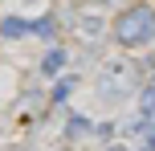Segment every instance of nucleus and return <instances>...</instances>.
Listing matches in <instances>:
<instances>
[{"label":"nucleus","mask_w":155,"mask_h":151,"mask_svg":"<svg viewBox=\"0 0 155 151\" xmlns=\"http://www.w3.org/2000/svg\"><path fill=\"white\" fill-rule=\"evenodd\" d=\"M110 33H114V41L127 45V49L147 45V41L155 37V8H151V4H131V8H123V12L114 16V25H110Z\"/></svg>","instance_id":"1"},{"label":"nucleus","mask_w":155,"mask_h":151,"mask_svg":"<svg viewBox=\"0 0 155 151\" xmlns=\"http://www.w3.org/2000/svg\"><path fill=\"white\" fill-rule=\"evenodd\" d=\"M29 33H33V21H25V16L8 12L4 21H0V37H4V41H21V37H29Z\"/></svg>","instance_id":"2"},{"label":"nucleus","mask_w":155,"mask_h":151,"mask_svg":"<svg viewBox=\"0 0 155 151\" xmlns=\"http://www.w3.org/2000/svg\"><path fill=\"white\" fill-rule=\"evenodd\" d=\"M65 61H70V53H65L61 45H53L45 57H41V74H45V78H53V74H61V70H65Z\"/></svg>","instance_id":"3"},{"label":"nucleus","mask_w":155,"mask_h":151,"mask_svg":"<svg viewBox=\"0 0 155 151\" xmlns=\"http://www.w3.org/2000/svg\"><path fill=\"white\" fill-rule=\"evenodd\" d=\"M74 29L82 33V37H90V41H94V37H102V33H106V25H102V16H98V12H82Z\"/></svg>","instance_id":"4"},{"label":"nucleus","mask_w":155,"mask_h":151,"mask_svg":"<svg viewBox=\"0 0 155 151\" xmlns=\"http://www.w3.org/2000/svg\"><path fill=\"white\" fill-rule=\"evenodd\" d=\"M90 131H94V123L86 119V114H74L70 127H65V135H90Z\"/></svg>","instance_id":"5"},{"label":"nucleus","mask_w":155,"mask_h":151,"mask_svg":"<svg viewBox=\"0 0 155 151\" xmlns=\"http://www.w3.org/2000/svg\"><path fill=\"white\" fill-rule=\"evenodd\" d=\"M33 33H37V37H53V33H57L53 16H41V21H33Z\"/></svg>","instance_id":"6"},{"label":"nucleus","mask_w":155,"mask_h":151,"mask_svg":"<svg viewBox=\"0 0 155 151\" xmlns=\"http://www.w3.org/2000/svg\"><path fill=\"white\" fill-rule=\"evenodd\" d=\"M78 86V82L74 78H61V82H57V86H53V102H65V98H70V90Z\"/></svg>","instance_id":"7"},{"label":"nucleus","mask_w":155,"mask_h":151,"mask_svg":"<svg viewBox=\"0 0 155 151\" xmlns=\"http://www.w3.org/2000/svg\"><path fill=\"white\" fill-rule=\"evenodd\" d=\"M110 151H123V147H110Z\"/></svg>","instance_id":"8"}]
</instances>
